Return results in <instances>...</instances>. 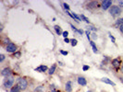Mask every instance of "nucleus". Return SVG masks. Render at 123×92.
I'll return each mask as SVG.
<instances>
[{"mask_svg":"<svg viewBox=\"0 0 123 92\" xmlns=\"http://www.w3.org/2000/svg\"><path fill=\"white\" fill-rule=\"evenodd\" d=\"M70 27H71V29H72V30H73V31H74L75 32L77 31V30H78V29H77L76 27H74V25H72V24H70Z\"/></svg>","mask_w":123,"mask_h":92,"instance_id":"nucleus-33","label":"nucleus"},{"mask_svg":"<svg viewBox=\"0 0 123 92\" xmlns=\"http://www.w3.org/2000/svg\"><path fill=\"white\" fill-rule=\"evenodd\" d=\"M118 30H119V31H120V32H121V33L123 34V25L120 26V27L118 28Z\"/></svg>","mask_w":123,"mask_h":92,"instance_id":"nucleus-34","label":"nucleus"},{"mask_svg":"<svg viewBox=\"0 0 123 92\" xmlns=\"http://www.w3.org/2000/svg\"><path fill=\"white\" fill-rule=\"evenodd\" d=\"M22 90L20 89V88L19 87V85L16 84V85H14L13 87H12V88L9 90V92H21Z\"/></svg>","mask_w":123,"mask_h":92,"instance_id":"nucleus-16","label":"nucleus"},{"mask_svg":"<svg viewBox=\"0 0 123 92\" xmlns=\"http://www.w3.org/2000/svg\"><path fill=\"white\" fill-rule=\"evenodd\" d=\"M15 83V77L14 76H9V77H5L4 81H3V88L5 89H11L12 87L14 86Z\"/></svg>","mask_w":123,"mask_h":92,"instance_id":"nucleus-1","label":"nucleus"},{"mask_svg":"<svg viewBox=\"0 0 123 92\" xmlns=\"http://www.w3.org/2000/svg\"><path fill=\"white\" fill-rule=\"evenodd\" d=\"M50 92H58V91H57V90H51Z\"/></svg>","mask_w":123,"mask_h":92,"instance_id":"nucleus-39","label":"nucleus"},{"mask_svg":"<svg viewBox=\"0 0 123 92\" xmlns=\"http://www.w3.org/2000/svg\"><path fill=\"white\" fill-rule=\"evenodd\" d=\"M34 70L37 71V72H39V73H44V72H46L48 70V67L46 66H44V65H41L40 66L36 67Z\"/></svg>","mask_w":123,"mask_h":92,"instance_id":"nucleus-10","label":"nucleus"},{"mask_svg":"<svg viewBox=\"0 0 123 92\" xmlns=\"http://www.w3.org/2000/svg\"><path fill=\"white\" fill-rule=\"evenodd\" d=\"M17 84L19 85V87L20 88V89H21L22 91L26 90L27 88H28V86H29L28 80H27L25 77H19V78H18Z\"/></svg>","mask_w":123,"mask_h":92,"instance_id":"nucleus-2","label":"nucleus"},{"mask_svg":"<svg viewBox=\"0 0 123 92\" xmlns=\"http://www.w3.org/2000/svg\"><path fill=\"white\" fill-rule=\"evenodd\" d=\"M80 19L81 20H83V21H85L86 23H88V24H90V20H89V18H88L87 17H85L84 15H80Z\"/></svg>","mask_w":123,"mask_h":92,"instance_id":"nucleus-19","label":"nucleus"},{"mask_svg":"<svg viewBox=\"0 0 123 92\" xmlns=\"http://www.w3.org/2000/svg\"><path fill=\"white\" fill-rule=\"evenodd\" d=\"M70 42H71V45L74 47V46H76L77 45V43H78V42H77V40L76 39H72V40H70Z\"/></svg>","mask_w":123,"mask_h":92,"instance_id":"nucleus-23","label":"nucleus"},{"mask_svg":"<svg viewBox=\"0 0 123 92\" xmlns=\"http://www.w3.org/2000/svg\"><path fill=\"white\" fill-rule=\"evenodd\" d=\"M56 69H57V64H54V65H52V66L48 69V75H54L55 72H56Z\"/></svg>","mask_w":123,"mask_h":92,"instance_id":"nucleus-13","label":"nucleus"},{"mask_svg":"<svg viewBox=\"0 0 123 92\" xmlns=\"http://www.w3.org/2000/svg\"><path fill=\"white\" fill-rule=\"evenodd\" d=\"M121 25H123V18H118L116 20L114 26L116 28H119Z\"/></svg>","mask_w":123,"mask_h":92,"instance_id":"nucleus-14","label":"nucleus"},{"mask_svg":"<svg viewBox=\"0 0 123 92\" xmlns=\"http://www.w3.org/2000/svg\"><path fill=\"white\" fill-rule=\"evenodd\" d=\"M54 30H55L56 33L57 34V35H62V33H63L61 28H60V27H59L58 25H55V26H54Z\"/></svg>","mask_w":123,"mask_h":92,"instance_id":"nucleus-17","label":"nucleus"},{"mask_svg":"<svg viewBox=\"0 0 123 92\" xmlns=\"http://www.w3.org/2000/svg\"><path fill=\"white\" fill-rule=\"evenodd\" d=\"M108 36H109V38H110V39H111V40H112V42H116V39H115V37L114 36H113V35H112V34L110 33V32H108Z\"/></svg>","mask_w":123,"mask_h":92,"instance_id":"nucleus-24","label":"nucleus"},{"mask_svg":"<svg viewBox=\"0 0 123 92\" xmlns=\"http://www.w3.org/2000/svg\"><path fill=\"white\" fill-rule=\"evenodd\" d=\"M87 28H88V30H89V31H97V29L95 28V26L89 25Z\"/></svg>","mask_w":123,"mask_h":92,"instance_id":"nucleus-20","label":"nucleus"},{"mask_svg":"<svg viewBox=\"0 0 123 92\" xmlns=\"http://www.w3.org/2000/svg\"><path fill=\"white\" fill-rule=\"evenodd\" d=\"M72 89H73V83L72 81L68 80L65 84V90L66 92H72Z\"/></svg>","mask_w":123,"mask_h":92,"instance_id":"nucleus-8","label":"nucleus"},{"mask_svg":"<svg viewBox=\"0 0 123 92\" xmlns=\"http://www.w3.org/2000/svg\"><path fill=\"white\" fill-rule=\"evenodd\" d=\"M60 53L63 54V55H68V54H69L68 52H65V51H63V50H60Z\"/></svg>","mask_w":123,"mask_h":92,"instance_id":"nucleus-31","label":"nucleus"},{"mask_svg":"<svg viewBox=\"0 0 123 92\" xmlns=\"http://www.w3.org/2000/svg\"><path fill=\"white\" fill-rule=\"evenodd\" d=\"M64 42H67V43H69V42H70V39H68V38H66V39H64Z\"/></svg>","mask_w":123,"mask_h":92,"instance_id":"nucleus-37","label":"nucleus"},{"mask_svg":"<svg viewBox=\"0 0 123 92\" xmlns=\"http://www.w3.org/2000/svg\"><path fill=\"white\" fill-rule=\"evenodd\" d=\"M45 91V88L43 85H40V86H37L34 88L33 92H44Z\"/></svg>","mask_w":123,"mask_h":92,"instance_id":"nucleus-15","label":"nucleus"},{"mask_svg":"<svg viewBox=\"0 0 123 92\" xmlns=\"http://www.w3.org/2000/svg\"><path fill=\"white\" fill-rule=\"evenodd\" d=\"M112 6H113V5H112V1H109V0H105V1H103V2H102V5H101L102 9H104V10L109 9Z\"/></svg>","mask_w":123,"mask_h":92,"instance_id":"nucleus-6","label":"nucleus"},{"mask_svg":"<svg viewBox=\"0 0 123 92\" xmlns=\"http://www.w3.org/2000/svg\"><path fill=\"white\" fill-rule=\"evenodd\" d=\"M97 5H98V3H97V1H91V2H89L87 4V8L88 9H95L97 7Z\"/></svg>","mask_w":123,"mask_h":92,"instance_id":"nucleus-12","label":"nucleus"},{"mask_svg":"<svg viewBox=\"0 0 123 92\" xmlns=\"http://www.w3.org/2000/svg\"><path fill=\"white\" fill-rule=\"evenodd\" d=\"M89 69H90V66H83V67H82V70H83V71H87Z\"/></svg>","mask_w":123,"mask_h":92,"instance_id":"nucleus-30","label":"nucleus"},{"mask_svg":"<svg viewBox=\"0 0 123 92\" xmlns=\"http://www.w3.org/2000/svg\"><path fill=\"white\" fill-rule=\"evenodd\" d=\"M91 38L93 39V41L96 40V39H97V35H96V33H95V32H94V33L91 34Z\"/></svg>","mask_w":123,"mask_h":92,"instance_id":"nucleus-27","label":"nucleus"},{"mask_svg":"<svg viewBox=\"0 0 123 92\" xmlns=\"http://www.w3.org/2000/svg\"><path fill=\"white\" fill-rule=\"evenodd\" d=\"M5 58H6L5 54L1 53V54H0V63H3V62H4V60H5Z\"/></svg>","mask_w":123,"mask_h":92,"instance_id":"nucleus-26","label":"nucleus"},{"mask_svg":"<svg viewBox=\"0 0 123 92\" xmlns=\"http://www.w3.org/2000/svg\"><path fill=\"white\" fill-rule=\"evenodd\" d=\"M108 10H109V14L112 15L113 17H115V16H118V15L121 13V9H120L118 5H113Z\"/></svg>","mask_w":123,"mask_h":92,"instance_id":"nucleus-3","label":"nucleus"},{"mask_svg":"<svg viewBox=\"0 0 123 92\" xmlns=\"http://www.w3.org/2000/svg\"><path fill=\"white\" fill-rule=\"evenodd\" d=\"M68 35H69V32L68 31H63V33H62V36L66 39V38H68Z\"/></svg>","mask_w":123,"mask_h":92,"instance_id":"nucleus-28","label":"nucleus"},{"mask_svg":"<svg viewBox=\"0 0 123 92\" xmlns=\"http://www.w3.org/2000/svg\"><path fill=\"white\" fill-rule=\"evenodd\" d=\"M76 32H77V33H79L80 35H82V34H83V32H84V31H82V30H80V29H78V30H77V31H76Z\"/></svg>","mask_w":123,"mask_h":92,"instance_id":"nucleus-29","label":"nucleus"},{"mask_svg":"<svg viewBox=\"0 0 123 92\" xmlns=\"http://www.w3.org/2000/svg\"><path fill=\"white\" fill-rule=\"evenodd\" d=\"M86 92H95L94 89H90V90H88V91H86Z\"/></svg>","mask_w":123,"mask_h":92,"instance_id":"nucleus-38","label":"nucleus"},{"mask_svg":"<svg viewBox=\"0 0 123 92\" xmlns=\"http://www.w3.org/2000/svg\"><path fill=\"white\" fill-rule=\"evenodd\" d=\"M118 6L120 9L123 8V1H118Z\"/></svg>","mask_w":123,"mask_h":92,"instance_id":"nucleus-32","label":"nucleus"},{"mask_svg":"<svg viewBox=\"0 0 123 92\" xmlns=\"http://www.w3.org/2000/svg\"><path fill=\"white\" fill-rule=\"evenodd\" d=\"M121 61H120V59L118 58H115L112 60V62H111V65H112V66L114 67V68H116V69H118V67L121 66Z\"/></svg>","mask_w":123,"mask_h":92,"instance_id":"nucleus-9","label":"nucleus"},{"mask_svg":"<svg viewBox=\"0 0 123 92\" xmlns=\"http://www.w3.org/2000/svg\"><path fill=\"white\" fill-rule=\"evenodd\" d=\"M11 75H12V70L9 67H6L1 71V75L4 77H9L11 76Z\"/></svg>","mask_w":123,"mask_h":92,"instance_id":"nucleus-5","label":"nucleus"},{"mask_svg":"<svg viewBox=\"0 0 123 92\" xmlns=\"http://www.w3.org/2000/svg\"><path fill=\"white\" fill-rule=\"evenodd\" d=\"M118 78H119V80H120V82L123 84V75H118Z\"/></svg>","mask_w":123,"mask_h":92,"instance_id":"nucleus-35","label":"nucleus"},{"mask_svg":"<svg viewBox=\"0 0 123 92\" xmlns=\"http://www.w3.org/2000/svg\"><path fill=\"white\" fill-rule=\"evenodd\" d=\"M20 55H21V53H20V52H16V53H14V57H16V58H19Z\"/></svg>","mask_w":123,"mask_h":92,"instance_id":"nucleus-25","label":"nucleus"},{"mask_svg":"<svg viewBox=\"0 0 123 92\" xmlns=\"http://www.w3.org/2000/svg\"><path fill=\"white\" fill-rule=\"evenodd\" d=\"M90 42V45L92 46V48H93V52L95 53H98L99 52H98V49H97L96 45H95V42L94 41H91Z\"/></svg>","mask_w":123,"mask_h":92,"instance_id":"nucleus-18","label":"nucleus"},{"mask_svg":"<svg viewBox=\"0 0 123 92\" xmlns=\"http://www.w3.org/2000/svg\"><path fill=\"white\" fill-rule=\"evenodd\" d=\"M17 45L15 44V43H13V42H10L9 43L7 46H6V51L9 53H15L16 52H17Z\"/></svg>","mask_w":123,"mask_h":92,"instance_id":"nucleus-4","label":"nucleus"},{"mask_svg":"<svg viewBox=\"0 0 123 92\" xmlns=\"http://www.w3.org/2000/svg\"><path fill=\"white\" fill-rule=\"evenodd\" d=\"M102 82H104V83L107 84V85H110V86H112V87H116V83H114L111 79H109V78H107V77H103V78H101L100 79Z\"/></svg>","mask_w":123,"mask_h":92,"instance_id":"nucleus-11","label":"nucleus"},{"mask_svg":"<svg viewBox=\"0 0 123 92\" xmlns=\"http://www.w3.org/2000/svg\"><path fill=\"white\" fill-rule=\"evenodd\" d=\"M120 73L123 75V62H122V64H121V66H120Z\"/></svg>","mask_w":123,"mask_h":92,"instance_id":"nucleus-36","label":"nucleus"},{"mask_svg":"<svg viewBox=\"0 0 123 92\" xmlns=\"http://www.w3.org/2000/svg\"><path fill=\"white\" fill-rule=\"evenodd\" d=\"M77 82H78V84H79L80 86H81V87L87 86V80H86V78H85L84 76L79 75V76L77 77Z\"/></svg>","mask_w":123,"mask_h":92,"instance_id":"nucleus-7","label":"nucleus"},{"mask_svg":"<svg viewBox=\"0 0 123 92\" xmlns=\"http://www.w3.org/2000/svg\"><path fill=\"white\" fill-rule=\"evenodd\" d=\"M2 42L4 43V44H9V43H10V41H9V38H4L3 40H2Z\"/></svg>","mask_w":123,"mask_h":92,"instance_id":"nucleus-21","label":"nucleus"},{"mask_svg":"<svg viewBox=\"0 0 123 92\" xmlns=\"http://www.w3.org/2000/svg\"><path fill=\"white\" fill-rule=\"evenodd\" d=\"M62 5H63V8L66 9V11H70V6H69L67 3H63Z\"/></svg>","mask_w":123,"mask_h":92,"instance_id":"nucleus-22","label":"nucleus"}]
</instances>
